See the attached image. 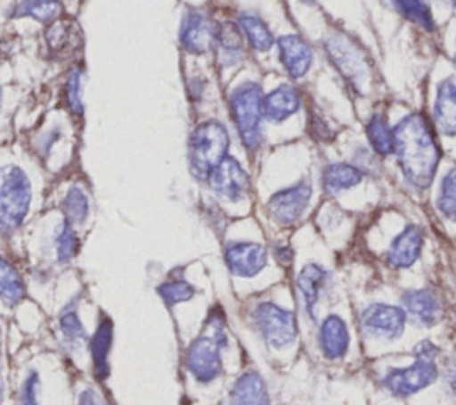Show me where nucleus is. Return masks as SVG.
Here are the masks:
<instances>
[{"mask_svg": "<svg viewBox=\"0 0 456 405\" xmlns=\"http://www.w3.org/2000/svg\"><path fill=\"white\" fill-rule=\"evenodd\" d=\"M392 136L394 153L404 178L419 189L431 186L440 162V148L428 118L410 112L392 128Z\"/></svg>", "mask_w": 456, "mask_h": 405, "instance_id": "obj_1", "label": "nucleus"}, {"mask_svg": "<svg viewBox=\"0 0 456 405\" xmlns=\"http://www.w3.org/2000/svg\"><path fill=\"white\" fill-rule=\"evenodd\" d=\"M230 137L217 120L200 123L189 137V168L198 180H208L212 171L228 157Z\"/></svg>", "mask_w": 456, "mask_h": 405, "instance_id": "obj_2", "label": "nucleus"}, {"mask_svg": "<svg viewBox=\"0 0 456 405\" xmlns=\"http://www.w3.org/2000/svg\"><path fill=\"white\" fill-rule=\"evenodd\" d=\"M226 341L221 316H210L207 328L187 348L185 364L198 382H212L221 373V348Z\"/></svg>", "mask_w": 456, "mask_h": 405, "instance_id": "obj_3", "label": "nucleus"}, {"mask_svg": "<svg viewBox=\"0 0 456 405\" xmlns=\"http://www.w3.org/2000/svg\"><path fill=\"white\" fill-rule=\"evenodd\" d=\"M32 189L28 177L18 166L0 168V234L14 232L28 212Z\"/></svg>", "mask_w": 456, "mask_h": 405, "instance_id": "obj_4", "label": "nucleus"}, {"mask_svg": "<svg viewBox=\"0 0 456 405\" xmlns=\"http://www.w3.org/2000/svg\"><path fill=\"white\" fill-rule=\"evenodd\" d=\"M262 87L256 82H244L237 86L230 96L232 118L237 125L244 146L253 152L262 143Z\"/></svg>", "mask_w": 456, "mask_h": 405, "instance_id": "obj_5", "label": "nucleus"}, {"mask_svg": "<svg viewBox=\"0 0 456 405\" xmlns=\"http://www.w3.org/2000/svg\"><path fill=\"white\" fill-rule=\"evenodd\" d=\"M253 321L264 341L273 348L289 346L297 335L294 312L273 302L258 303L253 309Z\"/></svg>", "mask_w": 456, "mask_h": 405, "instance_id": "obj_6", "label": "nucleus"}, {"mask_svg": "<svg viewBox=\"0 0 456 405\" xmlns=\"http://www.w3.org/2000/svg\"><path fill=\"white\" fill-rule=\"evenodd\" d=\"M438 376V369L435 360L417 359L408 368H397L387 373L383 378V385L395 396H411L424 387L431 385Z\"/></svg>", "mask_w": 456, "mask_h": 405, "instance_id": "obj_7", "label": "nucleus"}, {"mask_svg": "<svg viewBox=\"0 0 456 405\" xmlns=\"http://www.w3.org/2000/svg\"><path fill=\"white\" fill-rule=\"evenodd\" d=\"M406 325V314L401 307L387 303H372L360 314L362 332L370 337L395 339L403 334Z\"/></svg>", "mask_w": 456, "mask_h": 405, "instance_id": "obj_8", "label": "nucleus"}, {"mask_svg": "<svg viewBox=\"0 0 456 405\" xmlns=\"http://www.w3.org/2000/svg\"><path fill=\"white\" fill-rule=\"evenodd\" d=\"M310 194L312 187L306 182L285 187L271 196V200L267 202V212L280 225H292L305 212L310 202Z\"/></svg>", "mask_w": 456, "mask_h": 405, "instance_id": "obj_9", "label": "nucleus"}, {"mask_svg": "<svg viewBox=\"0 0 456 405\" xmlns=\"http://www.w3.org/2000/svg\"><path fill=\"white\" fill-rule=\"evenodd\" d=\"M214 193L224 200L239 202L249 193V175L233 157H226L208 177Z\"/></svg>", "mask_w": 456, "mask_h": 405, "instance_id": "obj_10", "label": "nucleus"}, {"mask_svg": "<svg viewBox=\"0 0 456 405\" xmlns=\"http://www.w3.org/2000/svg\"><path fill=\"white\" fill-rule=\"evenodd\" d=\"M217 37V27L201 11H189L180 29V43L191 54H205Z\"/></svg>", "mask_w": 456, "mask_h": 405, "instance_id": "obj_11", "label": "nucleus"}, {"mask_svg": "<svg viewBox=\"0 0 456 405\" xmlns=\"http://www.w3.org/2000/svg\"><path fill=\"white\" fill-rule=\"evenodd\" d=\"M228 269L237 277H255L267 264V250L258 243H232L224 250Z\"/></svg>", "mask_w": 456, "mask_h": 405, "instance_id": "obj_12", "label": "nucleus"}, {"mask_svg": "<svg viewBox=\"0 0 456 405\" xmlns=\"http://www.w3.org/2000/svg\"><path fill=\"white\" fill-rule=\"evenodd\" d=\"M328 54L338 70L351 79V82H363L367 79V64L363 62V52L353 45L347 37H330Z\"/></svg>", "mask_w": 456, "mask_h": 405, "instance_id": "obj_13", "label": "nucleus"}, {"mask_svg": "<svg viewBox=\"0 0 456 405\" xmlns=\"http://www.w3.org/2000/svg\"><path fill=\"white\" fill-rule=\"evenodd\" d=\"M276 45H278V52H280V61L285 66L287 73L292 79L303 77L308 71L312 59H314L310 45L297 34L281 36V37H278Z\"/></svg>", "mask_w": 456, "mask_h": 405, "instance_id": "obj_14", "label": "nucleus"}, {"mask_svg": "<svg viewBox=\"0 0 456 405\" xmlns=\"http://www.w3.org/2000/svg\"><path fill=\"white\" fill-rule=\"evenodd\" d=\"M404 314L422 326L435 325L442 316V307L438 298L428 289H410L401 298Z\"/></svg>", "mask_w": 456, "mask_h": 405, "instance_id": "obj_15", "label": "nucleus"}, {"mask_svg": "<svg viewBox=\"0 0 456 405\" xmlns=\"http://www.w3.org/2000/svg\"><path fill=\"white\" fill-rule=\"evenodd\" d=\"M424 232L417 225L404 227L392 241L387 252V262L394 268H410L420 255Z\"/></svg>", "mask_w": 456, "mask_h": 405, "instance_id": "obj_16", "label": "nucleus"}, {"mask_svg": "<svg viewBox=\"0 0 456 405\" xmlns=\"http://www.w3.org/2000/svg\"><path fill=\"white\" fill-rule=\"evenodd\" d=\"M299 93L290 84H280L262 98V114L265 120L280 123L299 109Z\"/></svg>", "mask_w": 456, "mask_h": 405, "instance_id": "obj_17", "label": "nucleus"}, {"mask_svg": "<svg viewBox=\"0 0 456 405\" xmlns=\"http://www.w3.org/2000/svg\"><path fill=\"white\" fill-rule=\"evenodd\" d=\"M319 346L324 357L337 360L342 359L349 348V332L342 318L328 316L319 328Z\"/></svg>", "mask_w": 456, "mask_h": 405, "instance_id": "obj_18", "label": "nucleus"}, {"mask_svg": "<svg viewBox=\"0 0 456 405\" xmlns=\"http://www.w3.org/2000/svg\"><path fill=\"white\" fill-rule=\"evenodd\" d=\"M435 123L445 136H456V82L445 79L438 84L435 100Z\"/></svg>", "mask_w": 456, "mask_h": 405, "instance_id": "obj_19", "label": "nucleus"}, {"mask_svg": "<svg viewBox=\"0 0 456 405\" xmlns=\"http://www.w3.org/2000/svg\"><path fill=\"white\" fill-rule=\"evenodd\" d=\"M230 405H269V393L256 371H246L237 378L230 393Z\"/></svg>", "mask_w": 456, "mask_h": 405, "instance_id": "obj_20", "label": "nucleus"}, {"mask_svg": "<svg viewBox=\"0 0 456 405\" xmlns=\"http://www.w3.org/2000/svg\"><path fill=\"white\" fill-rule=\"evenodd\" d=\"M112 321L109 318H102V321L96 326V332L91 339V355H93V366L94 375L103 380L109 376V353L112 346Z\"/></svg>", "mask_w": 456, "mask_h": 405, "instance_id": "obj_21", "label": "nucleus"}, {"mask_svg": "<svg viewBox=\"0 0 456 405\" xmlns=\"http://www.w3.org/2000/svg\"><path fill=\"white\" fill-rule=\"evenodd\" d=\"M363 178V171L353 164L337 162L330 164L322 175V186L328 194H337L344 189L354 187Z\"/></svg>", "mask_w": 456, "mask_h": 405, "instance_id": "obj_22", "label": "nucleus"}, {"mask_svg": "<svg viewBox=\"0 0 456 405\" xmlns=\"http://www.w3.org/2000/svg\"><path fill=\"white\" fill-rule=\"evenodd\" d=\"M324 280H326L324 268H321L319 264H314V262L303 266V269L297 275V289H299L305 307L312 318H314V307L319 300Z\"/></svg>", "mask_w": 456, "mask_h": 405, "instance_id": "obj_23", "label": "nucleus"}, {"mask_svg": "<svg viewBox=\"0 0 456 405\" xmlns=\"http://www.w3.org/2000/svg\"><path fill=\"white\" fill-rule=\"evenodd\" d=\"M25 284L16 268L0 257V300L5 305H16L25 298Z\"/></svg>", "mask_w": 456, "mask_h": 405, "instance_id": "obj_24", "label": "nucleus"}, {"mask_svg": "<svg viewBox=\"0 0 456 405\" xmlns=\"http://www.w3.org/2000/svg\"><path fill=\"white\" fill-rule=\"evenodd\" d=\"M59 328L62 332V337L68 346L78 348L86 341V328L78 318L77 312V302H69L61 312H59Z\"/></svg>", "mask_w": 456, "mask_h": 405, "instance_id": "obj_25", "label": "nucleus"}, {"mask_svg": "<svg viewBox=\"0 0 456 405\" xmlns=\"http://www.w3.org/2000/svg\"><path fill=\"white\" fill-rule=\"evenodd\" d=\"M240 29L248 37L249 45L258 52H267L274 45V37L267 25L251 12H244L240 16Z\"/></svg>", "mask_w": 456, "mask_h": 405, "instance_id": "obj_26", "label": "nucleus"}, {"mask_svg": "<svg viewBox=\"0 0 456 405\" xmlns=\"http://www.w3.org/2000/svg\"><path fill=\"white\" fill-rule=\"evenodd\" d=\"M367 136H369V141H370L372 148L376 150V153H379V155L394 153L392 128L381 112H374L372 118L369 120Z\"/></svg>", "mask_w": 456, "mask_h": 405, "instance_id": "obj_27", "label": "nucleus"}, {"mask_svg": "<svg viewBox=\"0 0 456 405\" xmlns=\"http://www.w3.org/2000/svg\"><path fill=\"white\" fill-rule=\"evenodd\" d=\"M62 11V5L53 0H30L16 2L12 5V16H30L37 21H53Z\"/></svg>", "mask_w": 456, "mask_h": 405, "instance_id": "obj_28", "label": "nucleus"}, {"mask_svg": "<svg viewBox=\"0 0 456 405\" xmlns=\"http://www.w3.org/2000/svg\"><path fill=\"white\" fill-rule=\"evenodd\" d=\"M62 212H64V221H68L71 225L73 223L80 225L87 219L89 202H87L86 193L78 186L69 187V191L66 193V196L62 200Z\"/></svg>", "mask_w": 456, "mask_h": 405, "instance_id": "obj_29", "label": "nucleus"}, {"mask_svg": "<svg viewBox=\"0 0 456 405\" xmlns=\"http://www.w3.org/2000/svg\"><path fill=\"white\" fill-rule=\"evenodd\" d=\"M436 205L445 218L456 219V166L445 173Z\"/></svg>", "mask_w": 456, "mask_h": 405, "instance_id": "obj_30", "label": "nucleus"}, {"mask_svg": "<svg viewBox=\"0 0 456 405\" xmlns=\"http://www.w3.org/2000/svg\"><path fill=\"white\" fill-rule=\"evenodd\" d=\"M394 5L410 21H413V23L428 29V30L435 29V20L431 16V9L424 2L408 0V2H394Z\"/></svg>", "mask_w": 456, "mask_h": 405, "instance_id": "obj_31", "label": "nucleus"}, {"mask_svg": "<svg viewBox=\"0 0 456 405\" xmlns=\"http://www.w3.org/2000/svg\"><path fill=\"white\" fill-rule=\"evenodd\" d=\"M78 250V239L71 223L62 221L55 236V255L59 262H68Z\"/></svg>", "mask_w": 456, "mask_h": 405, "instance_id": "obj_32", "label": "nucleus"}, {"mask_svg": "<svg viewBox=\"0 0 456 405\" xmlns=\"http://www.w3.org/2000/svg\"><path fill=\"white\" fill-rule=\"evenodd\" d=\"M157 293L167 305H176L191 300L194 296V287L185 280H167L157 287Z\"/></svg>", "mask_w": 456, "mask_h": 405, "instance_id": "obj_33", "label": "nucleus"}, {"mask_svg": "<svg viewBox=\"0 0 456 405\" xmlns=\"http://www.w3.org/2000/svg\"><path fill=\"white\" fill-rule=\"evenodd\" d=\"M82 84H84V75L82 70H73L68 75V82H66V100H68V107L75 112V114H82L84 112V102H82Z\"/></svg>", "mask_w": 456, "mask_h": 405, "instance_id": "obj_34", "label": "nucleus"}, {"mask_svg": "<svg viewBox=\"0 0 456 405\" xmlns=\"http://www.w3.org/2000/svg\"><path fill=\"white\" fill-rule=\"evenodd\" d=\"M219 46L223 48L224 54H239L242 50V37H240V30L237 29L235 23L226 21L221 27H217V37Z\"/></svg>", "mask_w": 456, "mask_h": 405, "instance_id": "obj_35", "label": "nucleus"}, {"mask_svg": "<svg viewBox=\"0 0 456 405\" xmlns=\"http://www.w3.org/2000/svg\"><path fill=\"white\" fill-rule=\"evenodd\" d=\"M46 43L52 50H62L69 43V25L64 21H53L46 30Z\"/></svg>", "mask_w": 456, "mask_h": 405, "instance_id": "obj_36", "label": "nucleus"}, {"mask_svg": "<svg viewBox=\"0 0 456 405\" xmlns=\"http://www.w3.org/2000/svg\"><path fill=\"white\" fill-rule=\"evenodd\" d=\"M37 393H39V375L36 371H30L27 375V378L23 380L21 393H20V403L21 405H39Z\"/></svg>", "mask_w": 456, "mask_h": 405, "instance_id": "obj_37", "label": "nucleus"}, {"mask_svg": "<svg viewBox=\"0 0 456 405\" xmlns=\"http://www.w3.org/2000/svg\"><path fill=\"white\" fill-rule=\"evenodd\" d=\"M415 355L417 359H426V360H435V357L438 355V348L429 343V341H422L415 346Z\"/></svg>", "mask_w": 456, "mask_h": 405, "instance_id": "obj_38", "label": "nucleus"}, {"mask_svg": "<svg viewBox=\"0 0 456 405\" xmlns=\"http://www.w3.org/2000/svg\"><path fill=\"white\" fill-rule=\"evenodd\" d=\"M445 376H447V384H449L452 394L456 396V350H454V353L451 355V359H449V362H447Z\"/></svg>", "mask_w": 456, "mask_h": 405, "instance_id": "obj_39", "label": "nucleus"}, {"mask_svg": "<svg viewBox=\"0 0 456 405\" xmlns=\"http://www.w3.org/2000/svg\"><path fill=\"white\" fill-rule=\"evenodd\" d=\"M78 405H100V400L93 389H84L78 398Z\"/></svg>", "mask_w": 456, "mask_h": 405, "instance_id": "obj_40", "label": "nucleus"}, {"mask_svg": "<svg viewBox=\"0 0 456 405\" xmlns=\"http://www.w3.org/2000/svg\"><path fill=\"white\" fill-rule=\"evenodd\" d=\"M0 107H2V89H0Z\"/></svg>", "mask_w": 456, "mask_h": 405, "instance_id": "obj_41", "label": "nucleus"}, {"mask_svg": "<svg viewBox=\"0 0 456 405\" xmlns=\"http://www.w3.org/2000/svg\"><path fill=\"white\" fill-rule=\"evenodd\" d=\"M0 401H2V384H0Z\"/></svg>", "mask_w": 456, "mask_h": 405, "instance_id": "obj_42", "label": "nucleus"}]
</instances>
